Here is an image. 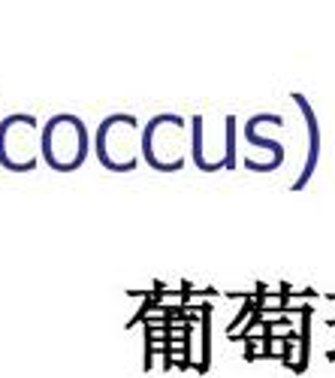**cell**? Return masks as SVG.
I'll return each instance as SVG.
<instances>
[{"label": "cell", "instance_id": "6da1fadb", "mask_svg": "<svg viewBox=\"0 0 335 378\" xmlns=\"http://www.w3.org/2000/svg\"><path fill=\"white\" fill-rule=\"evenodd\" d=\"M296 100H299V106H302V112H305V118H308V136H311V154H308V164H305V170H302V178L296 182V188H302L308 178H311V173H314V164H317V149H320V130H317V121H314V112L308 109V103L302 100V94H296Z\"/></svg>", "mask_w": 335, "mask_h": 378}]
</instances>
